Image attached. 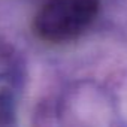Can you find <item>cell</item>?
Returning <instances> with one entry per match:
<instances>
[{
  "mask_svg": "<svg viewBox=\"0 0 127 127\" xmlns=\"http://www.w3.org/2000/svg\"><path fill=\"white\" fill-rule=\"evenodd\" d=\"M99 0H43L34 14L33 33L48 43L79 37L96 20Z\"/></svg>",
  "mask_w": 127,
  "mask_h": 127,
  "instance_id": "obj_1",
  "label": "cell"
}]
</instances>
